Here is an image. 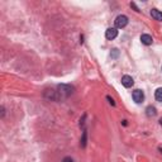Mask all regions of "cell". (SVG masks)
<instances>
[{
  "instance_id": "6da1fadb",
  "label": "cell",
  "mask_w": 162,
  "mask_h": 162,
  "mask_svg": "<svg viewBox=\"0 0 162 162\" xmlns=\"http://www.w3.org/2000/svg\"><path fill=\"white\" fill-rule=\"evenodd\" d=\"M73 93V88L70 85H60L58 86V94L62 96V98H67Z\"/></svg>"
},
{
  "instance_id": "7a4b0ae2",
  "label": "cell",
  "mask_w": 162,
  "mask_h": 162,
  "mask_svg": "<svg viewBox=\"0 0 162 162\" xmlns=\"http://www.w3.org/2000/svg\"><path fill=\"white\" fill-rule=\"evenodd\" d=\"M128 24V18L125 15H118L115 18V27L117 28H124Z\"/></svg>"
},
{
  "instance_id": "3957f363",
  "label": "cell",
  "mask_w": 162,
  "mask_h": 162,
  "mask_svg": "<svg viewBox=\"0 0 162 162\" xmlns=\"http://www.w3.org/2000/svg\"><path fill=\"white\" fill-rule=\"evenodd\" d=\"M132 98H133V100H134L137 104H139V103H142V101H143V99H144V94H143L142 90H138V89H137V90L133 91Z\"/></svg>"
},
{
  "instance_id": "277c9868",
  "label": "cell",
  "mask_w": 162,
  "mask_h": 162,
  "mask_svg": "<svg viewBox=\"0 0 162 162\" xmlns=\"http://www.w3.org/2000/svg\"><path fill=\"white\" fill-rule=\"evenodd\" d=\"M117 36H118V29L117 28H108L106 32H105V37L108 39H110V41L117 38Z\"/></svg>"
},
{
  "instance_id": "5b68a950",
  "label": "cell",
  "mask_w": 162,
  "mask_h": 162,
  "mask_svg": "<svg viewBox=\"0 0 162 162\" xmlns=\"http://www.w3.org/2000/svg\"><path fill=\"white\" fill-rule=\"evenodd\" d=\"M133 84H134V81H133L132 76H128V75H125V76L122 77V85L124 86V88H132Z\"/></svg>"
},
{
  "instance_id": "8992f818",
  "label": "cell",
  "mask_w": 162,
  "mask_h": 162,
  "mask_svg": "<svg viewBox=\"0 0 162 162\" xmlns=\"http://www.w3.org/2000/svg\"><path fill=\"white\" fill-rule=\"evenodd\" d=\"M141 42L143 43V45H146V46H149V45H152L153 39H152V37H151L149 34H142L141 36Z\"/></svg>"
},
{
  "instance_id": "52a82bcc",
  "label": "cell",
  "mask_w": 162,
  "mask_h": 162,
  "mask_svg": "<svg viewBox=\"0 0 162 162\" xmlns=\"http://www.w3.org/2000/svg\"><path fill=\"white\" fill-rule=\"evenodd\" d=\"M151 15H152V18H155L156 20H162V12H160L157 9L151 10Z\"/></svg>"
},
{
  "instance_id": "ba28073f",
  "label": "cell",
  "mask_w": 162,
  "mask_h": 162,
  "mask_svg": "<svg viewBox=\"0 0 162 162\" xmlns=\"http://www.w3.org/2000/svg\"><path fill=\"white\" fill-rule=\"evenodd\" d=\"M146 114H147L148 117H155V115H156V108H155V106H152V105L147 106V109H146Z\"/></svg>"
},
{
  "instance_id": "9c48e42d",
  "label": "cell",
  "mask_w": 162,
  "mask_h": 162,
  "mask_svg": "<svg viewBox=\"0 0 162 162\" xmlns=\"http://www.w3.org/2000/svg\"><path fill=\"white\" fill-rule=\"evenodd\" d=\"M155 98H156V100L162 101V88H158V89L156 90V93H155Z\"/></svg>"
},
{
  "instance_id": "30bf717a",
  "label": "cell",
  "mask_w": 162,
  "mask_h": 162,
  "mask_svg": "<svg viewBox=\"0 0 162 162\" xmlns=\"http://www.w3.org/2000/svg\"><path fill=\"white\" fill-rule=\"evenodd\" d=\"M86 131H84V133H82V138H81V147H85L86 146Z\"/></svg>"
},
{
  "instance_id": "8fae6325",
  "label": "cell",
  "mask_w": 162,
  "mask_h": 162,
  "mask_svg": "<svg viewBox=\"0 0 162 162\" xmlns=\"http://www.w3.org/2000/svg\"><path fill=\"white\" fill-rule=\"evenodd\" d=\"M118 55H119V51H118V49H113V51H112V53H110V56H112L113 58H117V57H118Z\"/></svg>"
},
{
  "instance_id": "7c38bea8",
  "label": "cell",
  "mask_w": 162,
  "mask_h": 162,
  "mask_svg": "<svg viewBox=\"0 0 162 162\" xmlns=\"http://www.w3.org/2000/svg\"><path fill=\"white\" fill-rule=\"evenodd\" d=\"M62 162H73V160H72L71 157H65V158L62 160Z\"/></svg>"
},
{
  "instance_id": "4fadbf2b",
  "label": "cell",
  "mask_w": 162,
  "mask_h": 162,
  "mask_svg": "<svg viewBox=\"0 0 162 162\" xmlns=\"http://www.w3.org/2000/svg\"><path fill=\"white\" fill-rule=\"evenodd\" d=\"M106 99H108V100H109V103H110V104H112L113 106L115 105V101H114V100H113V99L110 98V96H106Z\"/></svg>"
}]
</instances>
